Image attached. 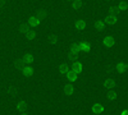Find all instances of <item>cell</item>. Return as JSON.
I'll list each match as a JSON object with an SVG mask.
<instances>
[{"instance_id": "obj_1", "label": "cell", "mask_w": 128, "mask_h": 115, "mask_svg": "<svg viewBox=\"0 0 128 115\" xmlns=\"http://www.w3.org/2000/svg\"><path fill=\"white\" fill-rule=\"evenodd\" d=\"M115 85H116V83H115V81L113 78H106L104 81V87L108 88V90H113L115 87Z\"/></svg>"}, {"instance_id": "obj_2", "label": "cell", "mask_w": 128, "mask_h": 115, "mask_svg": "<svg viewBox=\"0 0 128 115\" xmlns=\"http://www.w3.org/2000/svg\"><path fill=\"white\" fill-rule=\"evenodd\" d=\"M102 44H104L106 47H112V46H114L115 41H114V38H113L112 36H105L104 40H102Z\"/></svg>"}, {"instance_id": "obj_3", "label": "cell", "mask_w": 128, "mask_h": 115, "mask_svg": "<svg viewBox=\"0 0 128 115\" xmlns=\"http://www.w3.org/2000/svg\"><path fill=\"white\" fill-rule=\"evenodd\" d=\"M64 93H66L67 96H70V95H73L74 93V86L72 85V83H68V85H66L64 86Z\"/></svg>"}, {"instance_id": "obj_4", "label": "cell", "mask_w": 128, "mask_h": 115, "mask_svg": "<svg viewBox=\"0 0 128 115\" xmlns=\"http://www.w3.org/2000/svg\"><path fill=\"white\" fill-rule=\"evenodd\" d=\"M104 106L101 105V104H94L92 105V113L94 114H102L104 113Z\"/></svg>"}, {"instance_id": "obj_5", "label": "cell", "mask_w": 128, "mask_h": 115, "mask_svg": "<svg viewBox=\"0 0 128 115\" xmlns=\"http://www.w3.org/2000/svg\"><path fill=\"white\" fill-rule=\"evenodd\" d=\"M127 69H128V65L126 64V63H123V61L118 63V64L115 65V70L118 72V73H124Z\"/></svg>"}, {"instance_id": "obj_6", "label": "cell", "mask_w": 128, "mask_h": 115, "mask_svg": "<svg viewBox=\"0 0 128 115\" xmlns=\"http://www.w3.org/2000/svg\"><path fill=\"white\" fill-rule=\"evenodd\" d=\"M116 97H118V93H116L114 90H109L108 93H106V99H108L109 101H114V100H116Z\"/></svg>"}, {"instance_id": "obj_7", "label": "cell", "mask_w": 128, "mask_h": 115, "mask_svg": "<svg viewBox=\"0 0 128 115\" xmlns=\"http://www.w3.org/2000/svg\"><path fill=\"white\" fill-rule=\"evenodd\" d=\"M82 69H83V67H82V64H81L80 61H74L73 63V65H72V70L73 72H76L77 74H78V73L82 72Z\"/></svg>"}, {"instance_id": "obj_8", "label": "cell", "mask_w": 128, "mask_h": 115, "mask_svg": "<svg viewBox=\"0 0 128 115\" xmlns=\"http://www.w3.org/2000/svg\"><path fill=\"white\" fill-rule=\"evenodd\" d=\"M20 70H22L23 76H26V77H31L32 74H34V68L32 67H23Z\"/></svg>"}, {"instance_id": "obj_9", "label": "cell", "mask_w": 128, "mask_h": 115, "mask_svg": "<svg viewBox=\"0 0 128 115\" xmlns=\"http://www.w3.org/2000/svg\"><path fill=\"white\" fill-rule=\"evenodd\" d=\"M105 22H108L109 24H115V23H118V17L108 14V17H106V19H105Z\"/></svg>"}, {"instance_id": "obj_10", "label": "cell", "mask_w": 128, "mask_h": 115, "mask_svg": "<svg viewBox=\"0 0 128 115\" xmlns=\"http://www.w3.org/2000/svg\"><path fill=\"white\" fill-rule=\"evenodd\" d=\"M40 22H41V19H38L37 17H31L28 19V23H30L31 27H37L40 24Z\"/></svg>"}, {"instance_id": "obj_11", "label": "cell", "mask_w": 128, "mask_h": 115, "mask_svg": "<svg viewBox=\"0 0 128 115\" xmlns=\"http://www.w3.org/2000/svg\"><path fill=\"white\" fill-rule=\"evenodd\" d=\"M66 76H67V78H68L70 82H76V81H77V78H78L77 73H76V72H73V70H69Z\"/></svg>"}, {"instance_id": "obj_12", "label": "cell", "mask_w": 128, "mask_h": 115, "mask_svg": "<svg viewBox=\"0 0 128 115\" xmlns=\"http://www.w3.org/2000/svg\"><path fill=\"white\" fill-rule=\"evenodd\" d=\"M23 58H17L16 60H14V67H16V69H22L23 68Z\"/></svg>"}, {"instance_id": "obj_13", "label": "cell", "mask_w": 128, "mask_h": 115, "mask_svg": "<svg viewBox=\"0 0 128 115\" xmlns=\"http://www.w3.org/2000/svg\"><path fill=\"white\" fill-rule=\"evenodd\" d=\"M58 70H59L60 74H67V73L69 72V67L67 64H60L59 68H58Z\"/></svg>"}, {"instance_id": "obj_14", "label": "cell", "mask_w": 128, "mask_h": 115, "mask_svg": "<svg viewBox=\"0 0 128 115\" xmlns=\"http://www.w3.org/2000/svg\"><path fill=\"white\" fill-rule=\"evenodd\" d=\"M26 108H27V102H26V101H18V102H17V110L24 111Z\"/></svg>"}, {"instance_id": "obj_15", "label": "cell", "mask_w": 128, "mask_h": 115, "mask_svg": "<svg viewBox=\"0 0 128 115\" xmlns=\"http://www.w3.org/2000/svg\"><path fill=\"white\" fill-rule=\"evenodd\" d=\"M80 49H81V51L87 53V51L91 50V45H90L88 42H82V44H80Z\"/></svg>"}, {"instance_id": "obj_16", "label": "cell", "mask_w": 128, "mask_h": 115, "mask_svg": "<svg viewBox=\"0 0 128 115\" xmlns=\"http://www.w3.org/2000/svg\"><path fill=\"white\" fill-rule=\"evenodd\" d=\"M82 5H83V3L81 1V0H73V3H72V8H73L74 10L81 9V8H82Z\"/></svg>"}, {"instance_id": "obj_17", "label": "cell", "mask_w": 128, "mask_h": 115, "mask_svg": "<svg viewBox=\"0 0 128 115\" xmlns=\"http://www.w3.org/2000/svg\"><path fill=\"white\" fill-rule=\"evenodd\" d=\"M36 37H37V35H36L35 31H28V32L26 33V38H27V40H30V41L36 40Z\"/></svg>"}, {"instance_id": "obj_18", "label": "cell", "mask_w": 128, "mask_h": 115, "mask_svg": "<svg viewBox=\"0 0 128 115\" xmlns=\"http://www.w3.org/2000/svg\"><path fill=\"white\" fill-rule=\"evenodd\" d=\"M74 27H76L77 29H84V27H86V22H84V20H77V22L74 23Z\"/></svg>"}, {"instance_id": "obj_19", "label": "cell", "mask_w": 128, "mask_h": 115, "mask_svg": "<svg viewBox=\"0 0 128 115\" xmlns=\"http://www.w3.org/2000/svg\"><path fill=\"white\" fill-rule=\"evenodd\" d=\"M95 28L98 31H102L105 28V22H104V20H98V22L95 23Z\"/></svg>"}, {"instance_id": "obj_20", "label": "cell", "mask_w": 128, "mask_h": 115, "mask_svg": "<svg viewBox=\"0 0 128 115\" xmlns=\"http://www.w3.org/2000/svg\"><path fill=\"white\" fill-rule=\"evenodd\" d=\"M81 51V49H80V44H73L72 45V47H70V53H73V54H78Z\"/></svg>"}, {"instance_id": "obj_21", "label": "cell", "mask_w": 128, "mask_h": 115, "mask_svg": "<svg viewBox=\"0 0 128 115\" xmlns=\"http://www.w3.org/2000/svg\"><path fill=\"white\" fill-rule=\"evenodd\" d=\"M34 60H35V58H34L32 54H26L23 56V61L24 63H34Z\"/></svg>"}, {"instance_id": "obj_22", "label": "cell", "mask_w": 128, "mask_h": 115, "mask_svg": "<svg viewBox=\"0 0 128 115\" xmlns=\"http://www.w3.org/2000/svg\"><path fill=\"white\" fill-rule=\"evenodd\" d=\"M118 8V10H122V12H126V10H128V4L126 3V1H122V3H119V5L116 6Z\"/></svg>"}, {"instance_id": "obj_23", "label": "cell", "mask_w": 128, "mask_h": 115, "mask_svg": "<svg viewBox=\"0 0 128 115\" xmlns=\"http://www.w3.org/2000/svg\"><path fill=\"white\" fill-rule=\"evenodd\" d=\"M8 93H9V95L10 96H16L17 95V93H18V90H17V87H9L8 88Z\"/></svg>"}, {"instance_id": "obj_24", "label": "cell", "mask_w": 128, "mask_h": 115, "mask_svg": "<svg viewBox=\"0 0 128 115\" xmlns=\"http://www.w3.org/2000/svg\"><path fill=\"white\" fill-rule=\"evenodd\" d=\"M48 40H49V42H50L51 45H55V44L58 42V37H56L55 35H50Z\"/></svg>"}, {"instance_id": "obj_25", "label": "cell", "mask_w": 128, "mask_h": 115, "mask_svg": "<svg viewBox=\"0 0 128 115\" xmlns=\"http://www.w3.org/2000/svg\"><path fill=\"white\" fill-rule=\"evenodd\" d=\"M46 15H48V13L45 12V10H38L36 17H37L38 19H44V18H46Z\"/></svg>"}, {"instance_id": "obj_26", "label": "cell", "mask_w": 128, "mask_h": 115, "mask_svg": "<svg viewBox=\"0 0 128 115\" xmlns=\"http://www.w3.org/2000/svg\"><path fill=\"white\" fill-rule=\"evenodd\" d=\"M68 60L72 61V63L77 61V55H76V54H73V53H69V55H68Z\"/></svg>"}, {"instance_id": "obj_27", "label": "cell", "mask_w": 128, "mask_h": 115, "mask_svg": "<svg viewBox=\"0 0 128 115\" xmlns=\"http://www.w3.org/2000/svg\"><path fill=\"white\" fill-rule=\"evenodd\" d=\"M28 31H30V28H28L27 24H22V26H20V32H22L23 35H26Z\"/></svg>"}, {"instance_id": "obj_28", "label": "cell", "mask_w": 128, "mask_h": 115, "mask_svg": "<svg viewBox=\"0 0 128 115\" xmlns=\"http://www.w3.org/2000/svg\"><path fill=\"white\" fill-rule=\"evenodd\" d=\"M108 12H109V14H112V15H115V13L118 12V8H116V6H112V8H109V10H108Z\"/></svg>"}, {"instance_id": "obj_29", "label": "cell", "mask_w": 128, "mask_h": 115, "mask_svg": "<svg viewBox=\"0 0 128 115\" xmlns=\"http://www.w3.org/2000/svg\"><path fill=\"white\" fill-rule=\"evenodd\" d=\"M105 73H106V74H112V73H113V67L108 65V67L105 68Z\"/></svg>"}, {"instance_id": "obj_30", "label": "cell", "mask_w": 128, "mask_h": 115, "mask_svg": "<svg viewBox=\"0 0 128 115\" xmlns=\"http://www.w3.org/2000/svg\"><path fill=\"white\" fill-rule=\"evenodd\" d=\"M4 4H5V0H0V8H3Z\"/></svg>"}, {"instance_id": "obj_31", "label": "cell", "mask_w": 128, "mask_h": 115, "mask_svg": "<svg viewBox=\"0 0 128 115\" xmlns=\"http://www.w3.org/2000/svg\"><path fill=\"white\" fill-rule=\"evenodd\" d=\"M122 115H128V110H124V111H122Z\"/></svg>"}, {"instance_id": "obj_32", "label": "cell", "mask_w": 128, "mask_h": 115, "mask_svg": "<svg viewBox=\"0 0 128 115\" xmlns=\"http://www.w3.org/2000/svg\"><path fill=\"white\" fill-rule=\"evenodd\" d=\"M20 115H27V114H20Z\"/></svg>"}]
</instances>
